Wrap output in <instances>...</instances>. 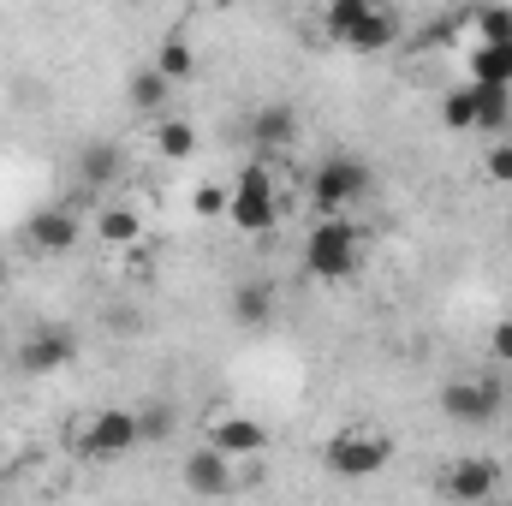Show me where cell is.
Returning <instances> with one entry per match:
<instances>
[{"label": "cell", "mask_w": 512, "mask_h": 506, "mask_svg": "<svg viewBox=\"0 0 512 506\" xmlns=\"http://www.w3.org/2000/svg\"><path fill=\"white\" fill-rule=\"evenodd\" d=\"M370 191H376V173H370V161H364V155H346V149L322 155V161L310 167V179H304V197H310V209H316L322 221H334V215H352V209H358Z\"/></svg>", "instance_id": "cell-1"}, {"label": "cell", "mask_w": 512, "mask_h": 506, "mask_svg": "<svg viewBox=\"0 0 512 506\" xmlns=\"http://www.w3.org/2000/svg\"><path fill=\"white\" fill-rule=\"evenodd\" d=\"M364 262V227L352 215H334V221H316L304 233V274L310 280H352Z\"/></svg>", "instance_id": "cell-2"}, {"label": "cell", "mask_w": 512, "mask_h": 506, "mask_svg": "<svg viewBox=\"0 0 512 506\" xmlns=\"http://www.w3.org/2000/svg\"><path fill=\"white\" fill-rule=\"evenodd\" d=\"M322 24H328V36H334L340 48H352V54H382V48L399 42V12H387L376 0H328Z\"/></svg>", "instance_id": "cell-3"}, {"label": "cell", "mask_w": 512, "mask_h": 506, "mask_svg": "<svg viewBox=\"0 0 512 506\" xmlns=\"http://www.w3.org/2000/svg\"><path fill=\"white\" fill-rule=\"evenodd\" d=\"M322 465L340 483H370V477H382L393 465V435H382V429H340V435H328Z\"/></svg>", "instance_id": "cell-4"}, {"label": "cell", "mask_w": 512, "mask_h": 506, "mask_svg": "<svg viewBox=\"0 0 512 506\" xmlns=\"http://www.w3.org/2000/svg\"><path fill=\"white\" fill-rule=\"evenodd\" d=\"M227 221H233V233H245V239H262V233L280 227V203H274V173H268V161H245V167H239Z\"/></svg>", "instance_id": "cell-5"}, {"label": "cell", "mask_w": 512, "mask_h": 506, "mask_svg": "<svg viewBox=\"0 0 512 506\" xmlns=\"http://www.w3.org/2000/svg\"><path fill=\"white\" fill-rule=\"evenodd\" d=\"M501 405H507V387H501L495 376H459V381L441 387V411H447V423H465V429L495 423Z\"/></svg>", "instance_id": "cell-6"}, {"label": "cell", "mask_w": 512, "mask_h": 506, "mask_svg": "<svg viewBox=\"0 0 512 506\" xmlns=\"http://www.w3.org/2000/svg\"><path fill=\"white\" fill-rule=\"evenodd\" d=\"M179 483H185V495H197V501H227L245 477H239V465H233L227 453H215V447L203 441V447H191V453H185Z\"/></svg>", "instance_id": "cell-7"}, {"label": "cell", "mask_w": 512, "mask_h": 506, "mask_svg": "<svg viewBox=\"0 0 512 506\" xmlns=\"http://www.w3.org/2000/svg\"><path fill=\"white\" fill-rule=\"evenodd\" d=\"M495 489H501V459H489V453L453 459V465L441 471V495L453 506H489Z\"/></svg>", "instance_id": "cell-8"}, {"label": "cell", "mask_w": 512, "mask_h": 506, "mask_svg": "<svg viewBox=\"0 0 512 506\" xmlns=\"http://www.w3.org/2000/svg\"><path fill=\"white\" fill-rule=\"evenodd\" d=\"M78 447H84V459H102V465H108V459H126L131 447H143V441H137V411H120V405H114V411H96V417L78 429Z\"/></svg>", "instance_id": "cell-9"}, {"label": "cell", "mask_w": 512, "mask_h": 506, "mask_svg": "<svg viewBox=\"0 0 512 506\" xmlns=\"http://www.w3.org/2000/svg\"><path fill=\"white\" fill-rule=\"evenodd\" d=\"M78 358V334L72 328H30L18 340V370L24 376H54Z\"/></svg>", "instance_id": "cell-10"}, {"label": "cell", "mask_w": 512, "mask_h": 506, "mask_svg": "<svg viewBox=\"0 0 512 506\" xmlns=\"http://www.w3.org/2000/svg\"><path fill=\"white\" fill-rule=\"evenodd\" d=\"M209 447L227 453V459H262L268 453V423L251 417V411H227L209 423Z\"/></svg>", "instance_id": "cell-11"}, {"label": "cell", "mask_w": 512, "mask_h": 506, "mask_svg": "<svg viewBox=\"0 0 512 506\" xmlns=\"http://www.w3.org/2000/svg\"><path fill=\"white\" fill-rule=\"evenodd\" d=\"M78 215L66 209V203H48V209H36L30 221H24V245L36 256H66L72 245H78Z\"/></svg>", "instance_id": "cell-12"}, {"label": "cell", "mask_w": 512, "mask_h": 506, "mask_svg": "<svg viewBox=\"0 0 512 506\" xmlns=\"http://www.w3.org/2000/svg\"><path fill=\"white\" fill-rule=\"evenodd\" d=\"M78 179H84V191H114V185L126 179V149H120L114 137L84 143V149H78Z\"/></svg>", "instance_id": "cell-13"}, {"label": "cell", "mask_w": 512, "mask_h": 506, "mask_svg": "<svg viewBox=\"0 0 512 506\" xmlns=\"http://www.w3.org/2000/svg\"><path fill=\"white\" fill-rule=\"evenodd\" d=\"M251 143L262 155H280V149H292L298 143V114L286 108V102H262L251 114Z\"/></svg>", "instance_id": "cell-14"}, {"label": "cell", "mask_w": 512, "mask_h": 506, "mask_svg": "<svg viewBox=\"0 0 512 506\" xmlns=\"http://www.w3.org/2000/svg\"><path fill=\"white\" fill-rule=\"evenodd\" d=\"M96 239H102L108 251H131V245L143 239V215H137L131 203H102V215H96Z\"/></svg>", "instance_id": "cell-15"}, {"label": "cell", "mask_w": 512, "mask_h": 506, "mask_svg": "<svg viewBox=\"0 0 512 506\" xmlns=\"http://www.w3.org/2000/svg\"><path fill=\"white\" fill-rule=\"evenodd\" d=\"M233 322L239 328H268L274 322V280H239L233 286Z\"/></svg>", "instance_id": "cell-16"}, {"label": "cell", "mask_w": 512, "mask_h": 506, "mask_svg": "<svg viewBox=\"0 0 512 506\" xmlns=\"http://www.w3.org/2000/svg\"><path fill=\"white\" fill-rule=\"evenodd\" d=\"M471 84L512 90V42H477L471 48Z\"/></svg>", "instance_id": "cell-17"}, {"label": "cell", "mask_w": 512, "mask_h": 506, "mask_svg": "<svg viewBox=\"0 0 512 506\" xmlns=\"http://www.w3.org/2000/svg\"><path fill=\"white\" fill-rule=\"evenodd\" d=\"M155 155L161 161H191L197 155V126L179 120V114H161L155 120Z\"/></svg>", "instance_id": "cell-18"}, {"label": "cell", "mask_w": 512, "mask_h": 506, "mask_svg": "<svg viewBox=\"0 0 512 506\" xmlns=\"http://www.w3.org/2000/svg\"><path fill=\"white\" fill-rule=\"evenodd\" d=\"M167 96H173V84L155 72V66H137L131 72V84H126V102L137 108V114H155L161 120V108H167Z\"/></svg>", "instance_id": "cell-19"}, {"label": "cell", "mask_w": 512, "mask_h": 506, "mask_svg": "<svg viewBox=\"0 0 512 506\" xmlns=\"http://www.w3.org/2000/svg\"><path fill=\"white\" fill-rule=\"evenodd\" d=\"M477 96V131H489L501 143V131L512 126V90H489V84H471Z\"/></svg>", "instance_id": "cell-20"}, {"label": "cell", "mask_w": 512, "mask_h": 506, "mask_svg": "<svg viewBox=\"0 0 512 506\" xmlns=\"http://www.w3.org/2000/svg\"><path fill=\"white\" fill-rule=\"evenodd\" d=\"M167 84H185V78H197V48L185 42V36H167L161 48H155V60H149Z\"/></svg>", "instance_id": "cell-21"}, {"label": "cell", "mask_w": 512, "mask_h": 506, "mask_svg": "<svg viewBox=\"0 0 512 506\" xmlns=\"http://www.w3.org/2000/svg\"><path fill=\"white\" fill-rule=\"evenodd\" d=\"M179 435V405H167V399H155V405H143L137 411V441H173Z\"/></svg>", "instance_id": "cell-22"}, {"label": "cell", "mask_w": 512, "mask_h": 506, "mask_svg": "<svg viewBox=\"0 0 512 506\" xmlns=\"http://www.w3.org/2000/svg\"><path fill=\"white\" fill-rule=\"evenodd\" d=\"M441 126L447 131H477V96H471V84H459V90L441 96Z\"/></svg>", "instance_id": "cell-23"}, {"label": "cell", "mask_w": 512, "mask_h": 506, "mask_svg": "<svg viewBox=\"0 0 512 506\" xmlns=\"http://www.w3.org/2000/svg\"><path fill=\"white\" fill-rule=\"evenodd\" d=\"M227 209H233V185L203 179V185L191 191V215H197V221H227Z\"/></svg>", "instance_id": "cell-24"}, {"label": "cell", "mask_w": 512, "mask_h": 506, "mask_svg": "<svg viewBox=\"0 0 512 506\" xmlns=\"http://www.w3.org/2000/svg\"><path fill=\"white\" fill-rule=\"evenodd\" d=\"M471 24H477V42H512V6H483Z\"/></svg>", "instance_id": "cell-25"}, {"label": "cell", "mask_w": 512, "mask_h": 506, "mask_svg": "<svg viewBox=\"0 0 512 506\" xmlns=\"http://www.w3.org/2000/svg\"><path fill=\"white\" fill-rule=\"evenodd\" d=\"M483 173H489L495 185H512V143H489V155H483Z\"/></svg>", "instance_id": "cell-26"}, {"label": "cell", "mask_w": 512, "mask_h": 506, "mask_svg": "<svg viewBox=\"0 0 512 506\" xmlns=\"http://www.w3.org/2000/svg\"><path fill=\"white\" fill-rule=\"evenodd\" d=\"M489 358H495V364H512V316L495 322V334H489Z\"/></svg>", "instance_id": "cell-27"}, {"label": "cell", "mask_w": 512, "mask_h": 506, "mask_svg": "<svg viewBox=\"0 0 512 506\" xmlns=\"http://www.w3.org/2000/svg\"><path fill=\"white\" fill-rule=\"evenodd\" d=\"M6 465H12V441L0 435V471H6Z\"/></svg>", "instance_id": "cell-28"}, {"label": "cell", "mask_w": 512, "mask_h": 506, "mask_svg": "<svg viewBox=\"0 0 512 506\" xmlns=\"http://www.w3.org/2000/svg\"><path fill=\"white\" fill-rule=\"evenodd\" d=\"M6 274H12V262H6V256H0V286H6Z\"/></svg>", "instance_id": "cell-29"}]
</instances>
